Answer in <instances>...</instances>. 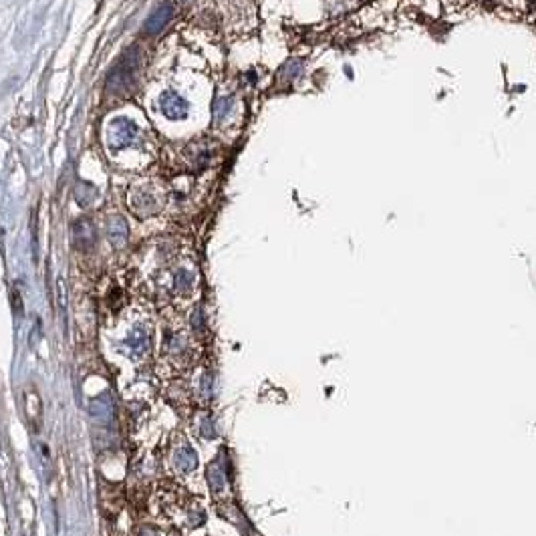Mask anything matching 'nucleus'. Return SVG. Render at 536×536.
I'll return each mask as SVG.
<instances>
[{
	"instance_id": "obj_4",
	"label": "nucleus",
	"mask_w": 536,
	"mask_h": 536,
	"mask_svg": "<svg viewBox=\"0 0 536 536\" xmlns=\"http://www.w3.org/2000/svg\"><path fill=\"white\" fill-rule=\"evenodd\" d=\"M73 242L79 250H89V248L95 247L97 242V230H95V224L87 220V218H81L73 224Z\"/></svg>"
},
{
	"instance_id": "obj_3",
	"label": "nucleus",
	"mask_w": 536,
	"mask_h": 536,
	"mask_svg": "<svg viewBox=\"0 0 536 536\" xmlns=\"http://www.w3.org/2000/svg\"><path fill=\"white\" fill-rule=\"evenodd\" d=\"M149 331L142 327V325H137V327H133L130 331V335L125 337V341H123V351L133 357V359H142L144 355H147V351H149Z\"/></svg>"
},
{
	"instance_id": "obj_12",
	"label": "nucleus",
	"mask_w": 536,
	"mask_h": 536,
	"mask_svg": "<svg viewBox=\"0 0 536 536\" xmlns=\"http://www.w3.org/2000/svg\"><path fill=\"white\" fill-rule=\"evenodd\" d=\"M175 289L182 290V292H188L192 289V275L188 270H177L175 275Z\"/></svg>"
},
{
	"instance_id": "obj_9",
	"label": "nucleus",
	"mask_w": 536,
	"mask_h": 536,
	"mask_svg": "<svg viewBox=\"0 0 536 536\" xmlns=\"http://www.w3.org/2000/svg\"><path fill=\"white\" fill-rule=\"evenodd\" d=\"M174 464H175V468H177L180 472H184V474L192 472V470L198 466V456H196V449L189 448V446H182V448L175 451Z\"/></svg>"
},
{
	"instance_id": "obj_11",
	"label": "nucleus",
	"mask_w": 536,
	"mask_h": 536,
	"mask_svg": "<svg viewBox=\"0 0 536 536\" xmlns=\"http://www.w3.org/2000/svg\"><path fill=\"white\" fill-rule=\"evenodd\" d=\"M208 480H210V484H212V488H214L216 492L226 488V474H224V468L220 466V462L212 464L210 472H208Z\"/></svg>"
},
{
	"instance_id": "obj_2",
	"label": "nucleus",
	"mask_w": 536,
	"mask_h": 536,
	"mask_svg": "<svg viewBox=\"0 0 536 536\" xmlns=\"http://www.w3.org/2000/svg\"><path fill=\"white\" fill-rule=\"evenodd\" d=\"M137 125L127 119V117H117L109 123V130H107V142L111 147L116 149H123V147H130L137 142Z\"/></svg>"
},
{
	"instance_id": "obj_10",
	"label": "nucleus",
	"mask_w": 536,
	"mask_h": 536,
	"mask_svg": "<svg viewBox=\"0 0 536 536\" xmlns=\"http://www.w3.org/2000/svg\"><path fill=\"white\" fill-rule=\"evenodd\" d=\"M95 198H97V188L93 186V184H89V182H79L77 184V188H75V200L79 206H83V208H87L91 204L95 202Z\"/></svg>"
},
{
	"instance_id": "obj_7",
	"label": "nucleus",
	"mask_w": 536,
	"mask_h": 536,
	"mask_svg": "<svg viewBox=\"0 0 536 536\" xmlns=\"http://www.w3.org/2000/svg\"><path fill=\"white\" fill-rule=\"evenodd\" d=\"M131 210L137 214V216H149L158 210V200L151 192L147 189H135L131 194Z\"/></svg>"
},
{
	"instance_id": "obj_1",
	"label": "nucleus",
	"mask_w": 536,
	"mask_h": 536,
	"mask_svg": "<svg viewBox=\"0 0 536 536\" xmlns=\"http://www.w3.org/2000/svg\"><path fill=\"white\" fill-rule=\"evenodd\" d=\"M137 63H139L137 49H131L130 53L123 55V58H119L107 77V91L109 93H125L131 87V83L135 81Z\"/></svg>"
},
{
	"instance_id": "obj_6",
	"label": "nucleus",
	"mask_w": 536,
	"mask_h": 536,
	"mask_svg": "<svg viewBox=\"0 0 536 536\" xmlns=\"http://www.w3.org/2000/svg\"><path fill=\"white\" fill-rule=\"evenodd\" d=\"M161 113L170 119H184L188 116L189 105L184 97L175 95V93H163L160 99Z\"/></svg>"
},
{
	"instance_id": "obj_5",
	"label": "nucleus",
	"mask_w": 536,
	"mask_h": 536,
	"mask_svg": "<svg viewBox=\"0 0 536 536\" xmlns=\"http://www.w3.org/2000/svg\"><path fill=\"white\" fill-rule=\"evenodd\" d=\"M172 16H174V4H172L170 0L161 2L160 6L151 13V16L147 18V23H145V32H147V35H158L160 30L166 29V25L172 20Z\"/></svg>"
},
{
	"instance_id": "obj_8",
	"label": "nucleus",
	"mask_w": 536,
	"mask_h": 536,
	"mask_svg": "<svg viewBox=\"0 0 536 536\" xmlns=\"http://www.w3.org/2000/svg\"><path fill=\"white\" fill-rule=\"evenodd\" d=\"M109 240L116 248H123L127 244V236H130V228L127 222L123 216H111L109 218Z\"/></svg>"
}]
</instances>
